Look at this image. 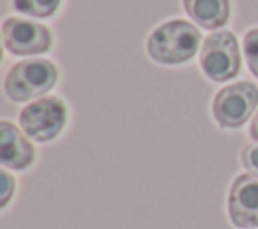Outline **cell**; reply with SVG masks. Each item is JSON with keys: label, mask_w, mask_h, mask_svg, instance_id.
Wrapping results in <instances>:
<instances>
[{"label": "cell", "mask_w": 258, "mask_h": 229, "mask_svg": "<svg viewBox=\"0 0 258 229\" xmlns=\"http://www.w3.org/2000/svg\"><path fill=\"white\" fill-rule=\"evenodd\" d=\"M145 48L159 64H183L202 48V32L187 20H167L153 28Z\"/></svg>", "instance_id": "6da1fadb"}, {"label": "cell", "mask_w": 258, "mask_h": 229, "mask_svg": "<svg viewBox=\"0 0 258 229\" xmlns=\"http://www.w3.org/2000/svg\"><path fill=\"white\" fill-rule=\"evenodd\" d=\"M58 80V68L44 58L16 62L4 76V92L14 102L46 94Z\"/></svg>", "instance_id": "7a4b0ae2"}, {"label": "cell", "mask_w": 258, "mask_h": 229, "mask_svg": "<svg viewBox=\"0 0 258 229\" xmlns=\"http://www.w3.org/2000/svg\"><path fill=\"white\" fill-rule=\"evenodd\" d=\"M258 108V86L240 80L220 88L212 100V114L222 129L242 127Z\"/></svg>", "instance_id": "3957f363"}, {"label": "cell", "mask_w": 258, "mask_h": 229, "mask_svg": "<svg viewBox=\"0 0 258 229\" xmlns=\"http://www.w3.org/2000/svg\"><path fill=\"white\" fill-rule=\"evenodd\" d=\"M200 66L216 82H226L240 72V44L234 32H212L200 48Z\"/></svg>", "instance_id": "277c9868"}, {"label": "cell", "mask_w": 258, "mask_h": 229, "mask_svg": "<svg viewBox=\"0 0 258 229\" xmlns=\"http://www.w3.org/2000/svg\"><path fill=\"white\" fill-rule=\"evenodd\" d=\"M67 104L58 96H40L20 110L18 123L24 135L36 143H48L60 135L67 125Z\"/></svg>", "instance_id": "5b68a950"}, {"label": "cell", "mask_w": 258, "mask_h": 229, "mask_svg": "<svg viewBox=\"0 0 258 229\" xmlns=\"http://www.w3.org/2000/svg\"><path fill=\"white\" fill-rule=\"evenodd\" d=\"M2 42L10 54L30 56L48 52L52 46V34L40 22L10 16L2 22Z\"/></svg>", "instance_id": "8992f818"}, {"label": "cell", "mask_w": 258, "mask_h": 229, "mask_svg": "<svg viewBox=\"0 0 258 229\" xmlns=\"http://www.w3.org/2000/svg\"><path fill=\"white\" fill-rule=\"evenodd\" d=\"M228 215L240 229L258 227V177L244 173L232 181L228 193Z\"/></svg>", "instance_id": "52a82bcc"}, {"label": "cell", "mask_w": 258, "mask_h": 229, "mask_svg": "<svg viewBox=\"0 0 258 229\" xmlns=\"http://www.w3.org/2000/svg\"><path fill=\"white\" fill-rule=\"evenodd\" d=\"M34 157L32 143L10 121H0V163L8 169L24 171L34 163Z\"/></svg>", "instance_id": "ba28073f"}, {"label": "cell", "mask_w": 258, "mask_h": 229, "mask_svg": "<svg viewBox=\"0 0 258 229\" xmlns=\"http://www.w3.org/2000/svg\"><path fill=\"white\" fill-rule=\"evenodd\" d=\"M187 16L206 30L222 28L230 20V0H181Z\"/></svg>", "instance_id": "9c48e42d"}, {"label": "cell", "mask_w": 258, "mask_h": 229, "mask_svg": "<svg viewBox=\"0 0 258 229\" xmlns=\"http://www.w3.org/2000/svg\"><path fill=\"white\" fill-rule=\"evenodd\" d=\"M12 4L20 14H28L32 18H48L58 10L60 0H12Z\"/></svg>", "instance_id": "30bf717a"}, {"label": "cell", "mask_w": 258, "mask_h": 229, "mask_svg": "<svg viewBox=\"0 0 258 229\" xmlns=\"http://www.w3.org/2000/svg\"><path fill=\"white\" fill-rule=\"evenodd\" d=\"M244 58L254 76H258V28H250L244 36Z\"/></svg>", "instance_id": "8fae6325"}, {"label": "cell", "mask_w": 258, "mask_h": 229, "mask_svg": "<svg viewBox=\"0 0 258 229\" xmlns=\"http://www.w3.org/2000/svg\"><path fill=\"white\" fill-rule=\"evenodd\" d=\"M240 163H242V167H244L250 175L258 177V143H248V145L242 149V153H240Z\"/></svg>", "instance_id": "7c38bea8"}, {"label": "cell", "mask_w": 258, "mask_h": 229, "mask_svg": "<svg viewBox=\"0 0 258 229\" xmlns=\"http://www.w3.org/2000/svg\"><path fill=\"white\" fill-rule=\"evenodd\" d=\"M0 179H2V199H0V207H6L12 193H14V177L8 171H0Z\"/></svg>", "instance_id": "4fadbf2b"}, {"label": "cell", "mask_w": 258, "mask_h": 229, "mask_svg": "<svg viewBox=\"0 0 258 229\" xmlns=\"http://www.w3.org/2000/svg\"><path fill=\"white\" fill-rule=\"evenodd\" d=\"M250 137L258 143V110H256V114H254V119L250 123Z\"/></svg>", "instance_id": "5bb4252c"}]
</instances>
